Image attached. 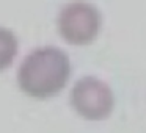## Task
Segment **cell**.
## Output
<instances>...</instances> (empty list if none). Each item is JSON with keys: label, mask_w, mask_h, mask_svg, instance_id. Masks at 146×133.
<instances>
[{"label": "cell", "mask_w": 146, "mask_h": 133, "mask_svg": "<svg viewBox=\"0 0 146 133\" xmlns=\"http://www.w3.org/2000/svg\"><path fill=\"white\" fill-rule=\"evenodd\" d=\"M71 75V61L58 47H39L24 58L17 83L24 94L49 99L64 89Z\"/></svg>", "instance_id": "1"}, {"label": "cell", "mask_w": 146, "mask_h": 133, "mask_svg": "<svg viewBox=\"0 0 146 133\" xmlns=\"http://www.w3.org/2000/svg\"><path fill=\"white\" fill-rule=\"evenodd\" d=\"M57 25L66 42L72 45H86L98 38L102 17L94 5L85 0H74L60 11Z\"/></svg>", "instance_id": "2"}, {"label": "cell", "mask_w": 146, "mask_h": 133, "mask_svg": "<svg viewBox=\"0 0 146 133\" xmlns=\"http://www.w3.org/2000/svg\"><path fill=\"white\" fill-rule=\"evenodd\" d=\"M71 103L79 116L86 120H102L111 114L115 97L110 86L96 77L77 80L71 91Z\"/></svg>", "instance_id": "3"}, {"label": "cell", "mask_w": 146, "mask_h": 133, "mask_svg": "<svg viewBox=\"0 0 146 133\" xmlns=\"http://www.w3.org/2000/svg\"><path fill=\"white\" fill-rule=\"evenodd\" d=\"M17 38L8 28L0 27V70L7 69L13 64L17 55Z\"/></svg>", "instance_id": "4"}]
</instances>
